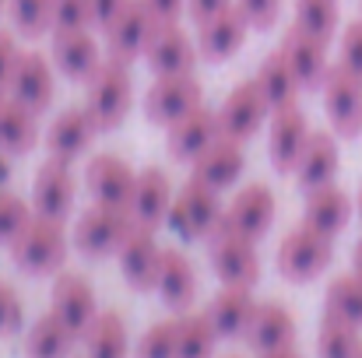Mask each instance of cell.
<instances>
[{
    "label": "cell",
    "mask_w": 362,
    "mask_h": 358,
    "mask_svg": "<svg viewBox=\"0 0 362 358\" xmlns=\"http://www.w3.org/2000/svg\"><path fill=\"white\" fill-rule=\"evenodd\" d=\"M85 109L95 119L99 133L117 130L134 102V81H130V64H120L113 56H106L99 64V71L85 81Z\"/></svg>",
    "instance_id": "1"
},
{
    "label": "cell",
    "mask_w": 362,
    "mask_h": 358,
    "mask_svg": "<svg viewBox=\"0 0 362 358\" xmlns=\"http://www.w3.org/2000/svg\"><path fill=\"white\" fill-rule=\"evenodd\" d=\"M222 218H226V208H222V201H218V190L208 186L204 179L190 176V179L176 190L165 225L183 239V242H197V239L211 236Z\"/></svg>",
    "instance_id": "2"
},
{
    "label": "cell",
    "mask_w": 362,
    "mask_h": 358,
    "mask_svg": "<svg viewBox=\"0 0 362 358\" xmlns=\"http://www.w3.org/2000/svg\"><path fill=\"white\" fill-rule=\"evenodd\" d=\"M7 249H11V260H14L18 270H25V274H32V278L57 274V270H64V260H67L64 222L32 215V222L25 225V232L14 239Z\"/></svg>",
    "instance_id": "3"
},
{
    "label": "cell",
    "mask_w": 362,
    "mask_h": 358,
    "mask_svg": "<svg viewBox=\"0 0 362 358\" xmlns=\"http://www.w3.org/2000/svg\"><path fill=\"white\" fill-rule=\"evenodd\" d=\"M334 260V239L310 229V225H299L292 229L288 236L278 242V274L285 281H296V285H306L313 278H320Z\"/></svg>",
    "instance_id": "4"
},
{
    "label": "cell",
    "mask_w": 362,
    "mask_h": 358,
    "mask_svg": "<svg viewBox=\"0 0 362 358\" xmlns=\"http://www.w3.org/2000/svg\"><path fill=\"white\" fill-rule=\"evenodd\" d=\"M208 260L211 270L222 285H240L253 288L260 281V256H257V242L240 236L236 229H229L226 222H218V229L208 236Z\"/></svg>",
    "instance_id": "5"
},
{
    "label": "cell",
    "mask_w": 362,
    "mask_h": 358,
    "mask_svg": "<svg viewBox=\"0 0 362 358\" xmlns=\"http://www.w3.org/2000/svg\"><path fill=\"white\" fill-rule=\"evenodd\" d=\"M134 218L123 208H106V204H92L78 222H74V249L88 260H103V256H117L123 239L130 236Z\"/></svg>",
    "instance_id": "6"
},
{
    "label": "cell",
    "mask_w": 362,
    "mask_h": 358,
    "mask_svg": "<svg viewBox=\"0 0 362 358\" xmlns=\"http://www.w3.org/2000/svg\"><path fill=\"white\" fill-rule=\"evenodd\" d=\"M324 113L331 119V130L341 141H356L362 137V78L352 74L345 64H331L324 85Z\"/></svg>",
    "instance_id": "7"
},
{
    "label": "cell",
    "mask_w": 362,
    "mask_h": 358,
    "mask_svg": "<svg viewBox=\"0 0 362 358\" xmlns=\"http://www.w3.org/2000/svg\"><path fill=\"white\" fill-rule=\"evenodd\" d=\"M144 60L155 71V78L165 74H194L201 49L197 42L187 35V28L180 21H155L148 42H144Z\"/></svg>",
    "instance_id": "8"
},
{
    "label": "cell",
    "mask_w": 362,
    "mask_h": 358,
    "mask_svg": "<svg viewBox=\"0 0 362 358\" xmlns=\"http://www.w3.org/2000/svg\"><path fill=\"white\" fill-rule=\"evenodd\" d=\"M197 106H204V95H201V85L194 81V74L155 78V85L144 92V119L155 126H173L176 119L194 113Z\"/></svg>",
    "instance_id": "9"
},
{
    "label": "cell",
    "mask_w": 362,
    "mask_h": 358,
    "mask_svg": "<svg viewBox=\"0 0 362 358\" xmlns=\"http://www.w3.org/2000/svg\"><path fill=\"white\" fill-rule=\"evenodd\" d=\"M85 186L92 193L95 204H106V208H123L130 211V201H134V190H137V172L130 169V162L120 155H92L88 165H85Z\"/></svg>",
    "instance_id": "10"
},
{
    "label": "cell",
    "mask_w": 362,
    "mask_h": 358,
    "mask_svg": "<svg viewBox=\"0 0 362 358\" xmlns=\"http://www.w3.org/2000/svg\"><path fill=\"white\" fill-rule=\"evenodd\" d=\"M7 92H11L21 106H28L35 117H42V113L53 106V95H57V67H53V56H46V53H39V49H21Z\"/></svg>",
    "instance_id": "11"
},
{
    "label": "cell",
    "mask_w": 362,
    "mask_h": 358,
    "mask_svg": "<svg viewBox=\"0 0 362 358\" xmlns=\"http://www.w3.org/2000/svg\"><path fill=\"white\" fill-rule=\"evenodd\" d=\"M49 309L78 334V341L88 334V327H92L95 316L103 313L99 302H95V288H92L88 278L78 274V270H57L53 295H49Z\"/></svg>",
    "instance_id": "12"
},
{
    "label": "cell",
    "mask_w": 362,
    "mask_h": 358,
    "mask_svg": "<svg viewBox=\"0 0 362 358\" xmlns=\"http://www.w3.org/2000/svg\"><path fill=\"white\" fill-rule=\"evenodd\" d=\"M271 113L274 109L267 106V99H264V92H260V85L253 78V81H243L240 88H233L222 99V106H218V130H222V137H233V141L246 144L267 123Z\"/></svg>",
    "instance_id": "13"
},
{
    "label": "cell",
    "mask_w": 362,
    "mask_h": 358,
    "mask_svg": "<svg viewBox=\"0 0 362 358\" xmlns=\"http://www.w3.org/2000/svg\"><path fill=\"white\" fill-rule=\"evenodd\" d=\"M155 21L158 18L148 7V0H127V7L103 28L106 32V53L120 64H134L137 56H144V42H148Z\"/></svg>",
    "instance_id": "14"
},
{
    "label": "cell",
    "mask_w": 362,
    "mask_h": 358,
    "mask_svg": "<svg viewBox=\"0 0 362 358\" xmlns=\"http://www.w3.org/2000/svg\"><path fill=\"white\" fill-rule=\"evenodd\" d=\"M74 193H78V183H74L71 165L57 162V158H46L39 165V172H35V183H32L35 215L53 218V222H67L71 211H74Z\"/></svg>",
    "instance_id": "15"
},
{
    "label": "cell",
    "mask_w": 362,
    "mask_h": 358,
    "mask_svg": "<svg viewBox=\"0 0 362 358\" xmlns=\"http://www.w3.org/2000/svg\"><path fill=\"white\" fill-rule=\"evenodd\" d=\"M310 119L299 106H285V109H274L271 113V137H267V155H271V165L278 176H288L296 172L299 165V155L310 141Z\"/></svg>",
    "instance_id": "16"
},
{
    "label": "cell",
    "mask_w": 362,
    "mask_h": 358,
    "mask_svg": "<svg viewBox=\"0 0 362 358\" xmlns=\"http://www.w3.org/2000/svg\"><path fill=\"white\" fill-rule=\"evenodd\" d=\"M274 215H278V201H274V190L267 183H246L240 193L233 197V204L226 208V225L236 229L246 239H264L267 229L274 225Z\"/></svg>",
    "instance_id": "17"
},
{
    "label": "cell",
    "mask_w": 362,
    "mask_h": 358,
    "mask_svg": "<svg viewBox=\"0 0 362 358\" xmlns=\"http://www.w3.org/2000/svg\"><path fill=\"white\" fill-rule=\"evenodd\" d=\"M49 56H53V67L71 81H88L99 71V64L106 60L88 28H57Z\"/></svg>",
    "instance_id": "18"
},
{
    "label": "cell",
    "mask_w": 362,
    "mask_h": 358,
    "mask_svg": "<svg viewBox=\"0 0 362 358\" xmlns=\"http://www.w3.org/2000/svg\"><path fill=\"white\" fill-rule=\"evenodd\" d=\"M250 18L243 14L240 4L226 7L222 14L208 18L204 25H197V49H201V60L208 64H222L229 56H236L250 35Z\"/></svg>",
    "instance_id": "19"
},
{
    "label": "cell",
    "mask_w": 362,
    "mask_h": 358,
    "mask_svg": "<svg viewBox=\"0 0 362 358\" xmlns=\"http://www.w3.org/2000/svg\"><path fill=\"white\" fill-rule=\"evenodd\" d=\"M288 60V67L296 71L303 92H320L331 64H327V42L303 32L299 25H288V32L281 35V46H278Z\"/></svg>",
    "instance_id": "20"
},
{
    "label": "cell",
    "mask_w": 362,
    "mask_h": 358,
    "mask_svg": "<svg viewBox=\"0 0 362 358\" xmlns=\"http://www.w3.org/2000/svg\"><path fill=\"white\" fill-rule=\"evenodd\" d=\"M95 133H99V126H95V119L88 117V109L85 106H71V109H64V113L53 117V123H49V130H46L42 141H46L49 158L71 165V162H78L92 148Z\"/></svg>",
    "instance_id": "21"
},
{
    "label": "cell",
    "mask_w": 362,
    "mask_h": 358,
    "mask_svg": "<svg viewBox=\"0 0 362 358\" xmlns=\"http://www.w3.org/2000/svg\"><path fill=\"white\" fill-rule=\"evenodd\" d=\"M162 253H165V249L158 246V239H155L151 229L134 225L130 236L123 239L120 253H117L127 285L137 288V292H155V278H158V267H162Z\"/></svg>",
    "instance_id": "22"
},
{
    "label": "cell",
    "mask_w": 362,
    "mask_h": 358,
    "mask_svg": "<svg viewBox=\"0 0 362 358\" xmlns=\"http://www.w3.org/2000/svg\"><path fill=\"white\" fill-rule=\"evenodd\" d=\"M215 137H222V130H218V109L197 106L194 113H187L183 119H176L173 126H165V151H169V158L190 165L197 155H204V148Z\"/></svg>",
    "instance_id": "23"
},
{
    "label": "cell",
    "mask_w": 362,
    "mask_h": 358,
    "mask_svg": "<svg viewBox=\"0 0 362 358\" xmlns=\"http://www.w3.org/2000/svg\"><path fill=\"white\" fill-rule=\"evenodd\" d=\"M338 165H341V148H338V133L334 130H313L303 155H299V165H296V183L303 186V193L317 190V186H327L334 183L338 176Z\"/></svg>",
    "instance_id": "24"
},
{
    "label": "cell",
    "mask_w": 362,
    "mask_h": 358,
    "mask_svg": "<svg viewBox=\"0 0 362 358\" xmlns=\"http://www.w3.org/2000/svg\"><path fill=\"white\" fill-rule=\"evenodd\" d=\"M356 215V201L338 186V183H327V186H317L306 193V204H303V225L324 232V236L338 239L349 222Z\"/></svg>",
    "instance_id": "25"
},
{
    "label": "cell",
    "mask_w": 362,
    "mask_h": 358,
    "mask_svg": "<svg viewBox=\"0 0 362 358\" xmlns=\"http://www.w3.org/2000/svg\"><path fill=\"white\" fill-rule=\"evenodd\" d=\"M173 179L162 172V169H155V165H148L144 172H137V190H134V201H130V218H134V225H141V229H158V225H165L169 222V208H173Z\"/></svg>",
    "instance_id": "26"
},
{
    "label": "cell",
    "mask_w": 362,
    "mask_h": 358,
    "mask_svg": "<svg viewBox=\"0 0 362 358\" xmlns=\"http://www.w3.org/2000/svg\"><path fill=\"white\" fill-rule=\"evenodd\" d=\"M243 169H246V155H243V144L233 137H215L204 155H197L190 162V176L204 179L208 186H215L218 193L229 190L233 183H240Z\"/></svg>",
    "instance_id": "27"
},
{
    "label": "cell",
    "mask_w": 362,
    "mask_h": 358,
    "mask_svg": "<svg viewBox=\"0 0 362 358\" xmlns=\"http://www.w3.org/2000/svg\"><path fill=\"white\" fill-rule=\"evenodd\" d=\"M155 292L176 313H187L194 306V299H197V270H194V263H190V256L183 249H165L162 253Z\"/></svg>",
    "instance_id": "28"
},
{
    "label": "cell",
    "mask_w": 362,
    "mask_h": 358,
    "mask_svg": "<svg viewBox=\"0 0 362 358\" xmlns=\"http://www.w3.org/2000/svg\"><path fill=\"white\" fill-rule=\"evenodd\" d=\"M243 341L257 355L260 352H271V348L296 345V316H292V309L281 306V302H257V313H253Z\"/></svg>",
    "instance_id": "29"
},
{
    "label": "cell",
    "mask_w": 362,
    "mask_h": 358,
    "mask_svg": "<svg viewBox=\"0 0 362 358\" xmlns=\"http://www.w3.org/2000/svg\"><path fill=\"white\" fill-rule=\"evenodd\" d=\"M39 144V117L21 106L11 92H0V151L18 158L35 151Z\"/></svg>",
    "instance_id": "30"
},
{
    "label": "cell",
    "mask_w": 362,
    "mask_h": 358,
    "mask_svg": "<svg viewBox=\"0 0 362 358\" xmlns=\"http://www.w3.org/2000/svg\"><path fill=\"white\" fill-rule=\"evenodd\" d=\"M253 288H240V285H222V292L208 302V316L218 330V338H246V327L257 313V299L250 295Z\"/></svg>",
    "instance_id": "31"
},
{
    "label": "cell",
    "mask_w": 362,
    "mask_h": 358,
    "mask_svg": "<svg viewBox=\"0 0 362 358\" xmlns=\"http://www.w3.org/2000/svg\"><path fill=\"white\" fill-rule=\"evenodd\" d=\"M74 345H78V334L53 309L42 313L25 334V355L28 358H71Z\"/></svg>",
    "instance_id": "32"
},
{
    "label": "cell",
    "mask_w": 362,
    "mask_h": 358,
    "mask_svg": "<svg viewBox=\"0 0 362 358\" xmlns=\"http://www.w3.org/2000/svg\"><path fill=\"white\" fill-rule=\"evenodd\" d=\"M257 85H260V92H264V99H267L271 109L296 106V99H299V92H303V85H299V78H296V71L288 67V60H285L281 49H274V53L260 64Z\"/></svg>",
    "instance_id": "33"
},
{
    "label": "cell",
    "mask_w": 362,
    "mask_h": 358,
    "mask_svg": "<svg viewBox=\"0 0 362 358\" xmlns=\"http://www.w3.org/2000/svg\"><path fill=\"white\" fill-rule=\"evenodd\" d=\"M81 341H85V358H127L130 355L127 323H123V316L117 309H103Z\"/></svg>",
    "instance_id": "34"
},
{
    "label": "cell",
    "mask_w": 362,
    "mask_h": 358,
    "mask_svg": "<svg viewBox=\"0 0 362 358\" xmlns=\"http://www.w3.org/2000/svg\"><path fill=\"white\" fill-rule=\"evenodd\" d=\"M215 345H218V330L208 313L176 316V358H211Z\"/></svg>",
    "instance_id": "35"
},
{
    "label": "cell",
    "mask_w": 362,
    "mask_h": 358,
    "mask_svg": "<svg viewBox=\"0 0 362 358\" xmlns=\"http://www.w3.org/2000/svg\"><path fill=\"white\" fill-rule=\"evenodd\" d=\"M362 327L324 313L317 330V358H356L362 352Z\"/></svg>",
    "instance_id": "36"
},
{
    "label": "cell",
    "mask_w": 362,
    "mask_h": 358,
    "mask_svg": "<svg viewBox=\"0 0 362 358\" xmlns=\"http://www.w3.org/2000/svg\"><path fill=\"white\" fill-rule=\"evenodd\" d=\"M324 313L362 327V274L359 270L338 274L327 285V292H324Z\"/></svg>",
    "instance_id": "37"
},
{
    "label": "cell",
    "mask_w": 362,
    "mask_h": 358,
    "mask_svg": "<svg viewBox=\"0 0 362 358\" xmlns=\"http://www.w3.org/2000/svg\"><path fill=\"white\" fill-rule=\"evenodd\" d=\"M296 25L303 32L331 42L338 35V25H341L338 0H296Z\"/></svg>",
    "instance_id": "38"
},
{
    "label": "cell",
    "mask_w": 362,
    "mask_h": 358,
    "mask_svg": "<svg viewBox=\"0 0 362 358\" xmlns=\"http://www.w3.org/2000/svg\"><path fill=\"white\" fill-rule=\"evenodd\" d=\"M7 14L14 32L25 39L53 32V0H7Z\"/></svg>",
    "instance_id": "39"
},
{
    "label": "cell",
    "mask_w": 362,
    "mask_h": 358,
    "mask_svg": "<svg viewBox=\"0 0 362 358\" xmlns=\"http://www.w3.org/2000/svg\"><path fill=\"white\" fill-rule=\"evenodd\" d=\"M32 215H35V208L25 197H18L11 190H0V242L11 246L14 239L25 232V225L32 222Z\"/></svg>",
    "instance_id": "40"
},
{
    "label": "cell",
    "mask_w": 362,
    "mask_h": 358,
    "mask_svg": "<svg viewBox=\"0 0 362 358\" xmlns=\"http://www.w3.org/2000/svg\"><path fill=\"white\" fill-rule=\"evenodd\" d=\"M134 358H176V320L148 327L134 348Z\"/></svg>",
    "instance_id": "41"
},
{
    "label": "cell",
    "mask_w": 362,
    "mask_h": 358,
    "mask_svg": "<svg viewBox=\"0 0 362 358\" xmlns=\"http://www.w3.org/2000/svg\"><path fill=\"white\" fill-rule=\"evenodd\" d=\"M95 25L92 0H53V32L57 28H88Z\"/></svg>",
    "instance_id": "42"
},
{
    "label": "cell",
    "mask_w": 362,
    "mask_h": 358,
    "mask_svg": "<svg viewBox=\"0 0 362 358\" xmlns=\"http://www.w3.org/2000/svg\"><path fill=\"white\" fill-rule=\"evenodd\" d=\"M21 327H25V302L7 281H0V338H11Z\"/></svg>",
    "instance_id": "43"
},
{
    "label": "cell",
    "mask_w": 362,
    "mask_h": 358,
    "mask_svg": "<svg viewBox=\"0 0 362 358\" xmlns=\"http://www.w3.org/2000/svg\"><path fill=\"white\" fill-rule=\"evenodd\" d=\"M341 56H338V64H345L352 74H359L362 78V18L356 21H349L345 25V32H341Z\"/></svg>",
    "instance_id": "44"
},
{
    "label": "cell",
    "mask_w": 362,
    "mask_h": 358,
    "mask_svg": "<svg viewBox=\"0 0 362 358\" xmlns=\"http://www.w3.org/2000/svg\"><path fill=\"white\" fill-rule=\"evenodd\" d=\"M236 4L243 7V14L250 18V25H253L257 32L274 28L278 18H281V0H236Z\"/></svg>",
    "instance_id": "45"
},
{
    "label": "cell",
    "mask_w": 362,
    "mask_h": 358,
    "mask_svg": "<svg viewBox=\"0 0 362 358\" xmlns=\"http://www.w3.org/2000/svg\"><path fill=\"white\" fill-rule=\"evenodd\" d=\"M18 56H21V49H18V42H14V32L0 28V92L11 88V74H14V67H18Z\"/></svg>",
    "instance_id": "46"
},
{
    "label": "cell",
    "mask_w": 362,
    "mask_h": 358,
    "mask_svg": "<svg viewBox=\"0 0 362 358\" xmlns=\"http://www.w3.org/2000/svg\"><path fill=\"white\" fill-rule=\"evenodd\" d=\"M236 0H187V14L194 18V25H204L208 18L222 14L226 7H233Z\"/></svg>",
    "instance_id": "47"
},
{
    "label": "cell",
    "mask_w": 362,
    "mask_h": 358,
    "mask_svg": "<svg viewBox=\"0 0 362 358\" xmlns=\"http://www.w3.org/2000/svg\"><path fill=\"white\" fill-rule=\"evenodd\" d=\"M148 7L155 11L158 21H180V14L187 11V0H148Z\"/></svg>",
    "instance_id": "48"
},
{
    "label": "cell",
    "mask_w": 362,
    "mask_h": 358,
    "mask_svg": "<svg viewBox=\"0 0 362 358\" xmlns=\"http://www.w3.org/2000/svg\"><path fill=\"white\" fill-rule=\"evenodd\" d=\"M123 7H127V0H92V11H95V25L99 28H106L117 14H120Z\"/></svg>",
    "instance_id": "49"
},
{
    "label": "cell",
    "mask_w": 362,
    "mask_h": 358,
    "mask_svg": "<svg viewBox=\"0 0 362 358\" xmlns=\"http://www.w3.org/2000/svg\"><path fill=\"white\" fill-rule=\"evenodd\" d=\"M257 358H303V352L296 345H285V348H271V352H260Z\"/></svg>",
    "instance_id": "50"
},
{
    "label": "cell",
    "mask_w": 362,
    "mask_h": 358,
    "mask_svg": "<svg viewBox=\"0 0 362 358\" xmlns=\"http://www.w3.org/2000/svg\"><path fill=\"white\" fill-rule=\"evenodd\" d=\"M352 270H359L362 274V239L356 242V249H352Z\"/></svg>",
    "instance_id": "51"
},
{
    "label": "cell",
    "mask_w": 362,
    "mask_h": 358,
    "mask_svg": "<svg viewBox=\"0 0 362 358\" xmlns=\"http://www.w3.org/2000/svg\"><path fill=\"white\" fill-rule=\"evenodd\" d=\"M7 158H11V155H4V151H0V179H7V176H11V162H7Z\"/></svg>",
    "instance_id": "52"
},
{
    "label": "cell",
    "mask_w": 362,
    "mask_h": 358,
    "mask_svg": "<svg viewBox=\"0 0 362 358\" xmlns=\"http://www.w3.org/2000/svg\"><path fill=\"white\" fill-rule=\"evenodd\" d=\"M356 211H359V218H362V186H359V197H356Z\"/></svg>",
    "instance_id": "53"
},
{
    "label": "cell",
    "mask_w": 362,
    "mask_h": 358,
    "mask_svg": "<svg viewBox=\"0 0 362 358\" xmlns=\"http://www.w3.org/2000/svg\"><path fill=\"white\" fill-rule=\"evenodd\" d=\"M4 7H7V0H0V11H4Z\"/></svg>",
    "instance_id": "54"
},
{
    "label": "cell",
    "mask_w": 362,
    "mask_h": 358,
    "mask_svg": "<svg viewBox=\"0 0 362 358\" xmlns=\"http://www.w3.org/2000/svg\"><path fill=\"white\" fill-rule=\"evenodd\" d=\"M356 358H362V352H359V355H356Z\"/></svg>",
    "instance_id": "55"
},
{
    "label": "cell",
    "mask_w": 362,
    "mask_h": 358,
    "mask_svg": "<svg viewBox=\"0 0 362 358\" xmlns=\"http://www.w3.org/2000/svg\"><path fill=\"white\" fill-rule=\"evenodd\" d=\"M359 7H362V0H359Z\"/></svg>",
    "instance_id": "56"
}]
</instances>
